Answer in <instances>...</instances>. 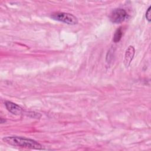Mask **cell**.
Wrapping results in <instances>:
<instances>
[{
  "mask_svg": "<svg viewBox=\"0 0 151 151\" xmlns=\"http://www.w3.org/2000/svg\"><path fill=\"white\" fill-rule=\"evenodd\" d=\"M2 140L8 145L28 149H42V146L38 142L20 136H6L2 139Z\"/></svg>",
  "mask_w": 151,
  "mask_h": 151,
  "instance_id": "cell-1",
  "label": "cell"
},
{
  "mask_svg": "<svg viewBox=\"0 0 151 151\" xmlns=\"http://www.w3.org/2000/svg\"><path fill=\"white\" fill-rule=\"evenodd\" d=\"M51 17L57 21H61L70 25H75L78 23L77 18L74 15L66 12H54Z\"/></svg>",
  "mask_w": 151,
  "mask_h": 151,
  "instance_id": "cell-2",
  "label": "cell"
},
{
  "mask_svg": "<svg viewBox=\"0 0 151 151\" xmlns=\"http://www.w3.org/2000/svg\"><path fill=\"white\" fill-rule=\"evenodd\" d=\"M127 17L126 11L122 8H116L113 9L110 15V21L114 24L122 22Z\"/></svg>",
  "mask_w": 151,
  "mask_h": 151,
  "instance_id": "cell-3",
  "label": "cell"
},
{
  "mask_svg": "<svg viewBox=\"0 0 151 151\" xmlns=\"http://www.w3.org/2000/svg\"><path fill=\"white\" fill-rule=\"evenodd\" d=\"M134 52H135L134 48L132 45L129 46L127 47V48L126 49V50L125 51L124 58V64L125 65V66L126 67H128L130 65V64L133 58Z\"/></svg>",
  "mask_w": 151,
  "mask_h": 151,
  "instance_id": "cell-4",
  "label": "cell"
},
{
  "mask_svg": "<svg viewBox=\"0 0 151 151\" xmlns=\"http://www.w3.org/2000/svg\"><path fill=\"white\" fill-rule=\"evenodd\" d=\"M5 105L7 110L15 115H19L22 112V109L18 105L11 101H7L5 103Z\"/></svg>",
  "mask_w": 151,
  "mask_h": 151,
  "instance_id": "cell-5",
  "label": "cell"
},
{
  "mask_svg": "<svg viewBox=\"0 0 151 151\" xmlns=\"http://www.w3.org/2000/svg\"><path fill=\"white\" fill-rule=\"evenodd\" d=\"M122 35H123L122 28V27H119V28H117L116 30V31H115V32L114 34L113 41L114 42H119L121 40V38L122 37Z\"/></svg>",
  "mask_w": 151,
  "mask_h": 151,
  "instance_id": "cell-6",
  "label": "cell"
},
{
  "mask_svg": "<svg viewBox=\"0 0 151 151\" xmlns=\"http://www.w3.org/2000/svg\"><path fill=\"white\" fill-rule=\"evenodd\" d=\"M150 9H151V6H150L148 8V9H147V10L146 11V18L147 20L149 22H150V20H151V15H150L151 12H150Z\"/></svg>",
  "mask_w": 151,
  "mask_h": 151,
  "instance_id": "cell-7",
  "label": "cell"
}]
</instances>
